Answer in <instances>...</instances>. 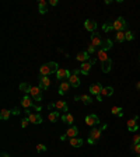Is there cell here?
Returning <instances> with one entry per match:
<instances>
[{"label": "cell", "mask_w": 140, "mask_h": 157, "mask_svg": "<svg viewBox=\"0 0 140 157\" xmlns=\"http://www.w3.org/2000/svg\"><path fill=\"white\" fill-rule=\"evenodd\" d=\"M48 119H49L51 122H56V121L59 119V112H49Z\"/></svg>", "instance_id": "cell-31"}, {"label": "cell", "mask_w": 140, "mask_h": 157, "mask_svg": "<svg viewBox=\"0 0 140 157\" xmlns=\"http://www.w3.org/2000/svg\"><path fill=\"white\" fill-rule=\"evenodd\" d=\"M97 56H98V59H99L101 62H104V60L109 59V58H108V55H107V52H105V51H102V49H99V51L97 52Z\"/></svg>", "instance_id": "cell-25"}, {"label": "cell", "mask_w": 140, "mask_h": 157, "mask_svg": "<svg viewBox=\"0 0 140 157\" xmlns=\"http://www.w3.org/2000/svg\"><path fill=\"white\" fill-rule=\"evenodd\" d=\"M95 63V59H91V60H88V62H84L81 63V66H80V70H81V73L87 76V74L90 73V69H91V66Z\"/></svg>", "instance_id": "cell-3"}, {"label": "cell", "mask_w": 140, "mask_h": 157, "mask_svg": "<svg viewBox=\"0 0 140 157\" xmlns=\"http://www.w3.org/2000/svg\"><path fill=\"white\" fill-rule=\"evenodd\" d=\"M10 114H11V111H9V109H1V112H0V119L7 121L9 116H10Z\"/></svg>", "instance_id": "cell-27"}, {"label": "cell", "mask_w": 140, "mask_h": 157, "mask_svg": "<svg viewBox=\"0 0 140 157\" xmlns=\"http://www.w3.org/2000/svg\"><path fill=\"white\" fill-rule=\"evenodd\" d=\"M111 112H112L114 115H118L119 118L123 115V112H122V108H120V107H112V108H111Z\"/></svg>", "instance_id": "cell-28"}, {"label": "cell", "mask_w": 140, "mask_h": 157, "mask_svg": "<svg viewBox=\"0 0 140 157\" xmlns=\"http://www.w3.org/2000/svg\"><path fill=\"white\" fill-rule=\"evenodd\" d=\"M31 97L35 101H42V90L39 87H32L31 88Z\"/></svg>", "instance_id": "cell-7"}, {"label": "cell", "mask_w": 140, "mask_h": 157, "mask_svg": "<svg viewBox=\"0 0 140 157\" xmlns=\"http://www.w3.org/2000/svg\"><path fill=\"white\" fill-rule=\"evenodd\" d=\"M137 119H139V116L136 115L133 119H129L128 121V130L132 132V133H135V132H137V129H139V126H137Z\"/></svg>", "instance_id": "cell-5"}, {"label": "cell", "mask_w": 140, "mask_h": 157, "mask_svg": "<svg viewBox=\"0 0 140 157\" xmlns=\"http://www.w3.org/2000/svg\"><path fill=\"white\" fill-rule=\"evenodd\" d=\"M95 97H97L98 101H102V95H101V94H99V95H95Z\"/></svg>", "instance_id": "cell-42"}, {"label": "cell", "mask_w": 140, "mask_h": 157, "mask_svg": "<svg viewBox=\"0 0 140 157\" xmlns=\"http://www.w3.org/2000/svg\"><path fill=\"white\" fill-rule=\"evenodd\" d=\"M66 139H67V136H66V135H63V136H60V140H66Z\"/></svg>", "instance_id": "cell-43"}, {"label": "cell", "mask_w": 140, "mask_h": 157, "mask_svg": "<svg viewBox=\"0 0 140 157\" xmlns=\"http://www.w3.org/2000/svg\"><path fill=\"white\" fill-rule=\"evenodd\" d=\"M86 124L88 126H97L98 124H99V119H98V116L95 115V114H90V115L86 116Z\"/></svg>", "instance_id": "cell-4"}, {"label": "cell", "mask_w": 140, "mask_h": 157, "mask_svg": "<svg viewBox=\"0 0 140 157\" xmlns=\"http://www.w3.org/2000/svg\"><path fill=\"white\" fill-rule=\"evenodd\" d=\"M91 45L95 46V48H98L99 45H102V39H101V37L98 34H93L91 35Z\"/></svg>", "instance_id": "cell-15"}, {"label": "cell", "mask_w": 140, "mask_h": 157, "mask_svg": "<svg viewBox=\"0 0 140 157\" xmlns=\"http://www.w3.org/2000/svg\"><path fill=\"white\" fill-rule=\"evenodd\" d=\"M133 145H137V143H140V135H133Z\"/></svg>", "instance_id": "cell-36"}, {"label": "cell", "mask_w": 140, "mask_h": 157, "mask_svg": "<svg viewBox=\"0 0 140 157\" xmlns=\"http://www.w3.org/2000/svg\"><path fill=\"white\" fill-rule=\"evenodd\" d=\"M39 73H41V76H49V74L53 73V72H52V67H51V65H49V63H46V65H42V66H41V69H39Z\"/></svg>", "instance_id": "cell-13"}, {"label": "cell", "mask_w": 140, "mask_h": 157, "mask_svg": "<svg viewBox=\"0 0 140 157\" xmlns=\"http://www.w3.org/2000/svg\"><path fill=\"white\" fill-rule=\"evenodd\" d=\"M112 46H114V43H112V41H111V39H105V41H104V45H102V48H101V49L107 52L108 49H111Z\"/></svg>", "instance_id": "cell-26"}, {"label": "cell", "mask_w": 140, "mask_h": 157, "mask_svg": "<svg viewBox=\"0 0 140 157\" xmlns=\"http://www.w3.org/2000/svg\"><path fill=\"white\" fill-rule=\"evenodd\" d=\"M102 88H104V87L101 86V83H94L90 86V93L94 95H99L101 91H102Z\"/></svg>", "instance_id": "cell-9"}, {"label": "cell", "mask_w": 140, "mask_h": 157, "mask_svg": "<svg viewBox=\"0 0 140 157\" xmlns=\"http://www.w3.org/2000/svg\"><path fill=\"white\" fill-rule=\"evenodd\" d=\"M11 114H14V115H18V114H20V111H18L17 108H14V109L11 111Z\"/></svg>", "instance_id": "cell-41"}, {"label": "cell", "mask_w": 140, "mask_h": 157, "mask_svg": "<svg viewBox=\"0 0 140 157\" xmlns=\"http://www.w3.org/2000/svg\"><path fill=\"white\" fill-rule=\"evenodd\" d=\"M28 124H30V119H28V118H24L21 121V128H27Z\"/></svg>", "instance_id": "cell-39"}, {"label": "cell", "mask_w": 140, "mask_h": 157, "mask_svg": "<svg viewBox=\"0 0 140 157\" xmlns=\"http://www.w3.org/2000/svg\"><path fill=\"white\" fill-rule=\"evenodd\" d=\"M126 27H128V24H126V21H125V18H123V17H118L116 20L112 22V28H114L116 32L123 31Z\"/></svg>", "instance_id": "cell-2"}, {"label": "cell", "mask_w": 140, "mask_h": 157, "mask_svg": "<svg viewBox=\"0 0 140 157\" xmlns=\"http://www.w3.org/2000/svg\"><path fill=\"white\" fill-rule=\"evenodd\" d=\"M49 86H51L49 77H48V76H41V77H39V88H41V90H48Z\"/></svg>", "instance_id": "cell-8"}, {"label": "cell", "mask_w": 140, "mask_h": 157, "mask_svg": "<svg viewBox=\"0 0 140 157\" xmlns=\"http://www.w3.org/2000/svg\"><path fill=\"white\" fill-rule=\"evenodd\" d=\"M112 94H114V88H112V87H104L102 91H101V95H102V97H111Z\"/></svg>", "instance_id": "cell-24"}, {"label": "cell", "mask_w": 140, "mask_h": 157, "mask_svg": "<svg viewBox=\"0 0 140 157\" xmlns=\"http://www.w3.org/2000/svg\"><path fill=\"white\" fill-rule=\"evenodd\" d=\"M77 135H78V129H77L76 126H70V128L67 129V132H66V136L70 137V139H72V137H76Z\"/></svg>", "instance_id": "cell-19"}, {"label": "cell", "mask_w": 140, "mask_h": 157, "mask_svg": "<svg viewBox=\"0 0 140 157\" xmlns=\"http://www.w3.org/2000/svg\"><path fill=\"white\" fill-rule=\"evenodd\" d=\"M115 38H116V41H118V42H123V41H125V32H123V31L116 32Z\"/></svg>", "instance_id": "cell-32"}, {"label": "cell", "mask_w": 140, "mask_h": 157, "mask_svg": "<svg viewBox=\"0 0 140 157\" xmlns=\"http://www.w3.org/2000/svg\"><path fill=\"white\" fill-rule=\"evenodd\" d=\"M102 30H104V31H105V32L111 31V30H114V28H112V24H109V25H108V24H104V27H102Z\"/></svg>", "instance_id": "cell-38"}, {"label": "cell", "mask_w": 140, "mask_h": 157, "mask_svg": "<svg viewBox=\"0 0 140 157\" xmlns=\"http://www.w3.org/2000/svg\"><path fill=\"white\" fill-rule=\"evenodd\" d=\"M57 3H59L57 0H51V1H49V4H51V6H57Z\"/></svg>", "instance_id": "cell-40"}, {"label": "cell", "mask_w": 140, "mask_h": 157, "mask_svg": "<svg viewBox=\"0 0 140 157\" xmlns=\"http://www.w3.org/2000/svg\"><path fill=\"white\" fill-rule=\"evenodd\" d=\"M76 59H77L78 62H81V63L88 62V60H90V53L87 52V51H84V52H80L77 56H76Z\"/></svg>", "instance_id": "cell-14"}, {"label": "cell", "mask_w": 140, "mask_h": 157, "mask_svg": "<svg viewBox=\"0 0 140 157\" xmlns=\"http://www.w3.org/2000/svg\"><path fill=\"white\" fill-rule=\"evenodd\" d=\"M72 74H70V72L69 70H66V69H62V67H59V70L56 72V77H57V80H69V77H70Z\"/></svg>", "instance_id": "cell-6"}, {"label": "cell", "mask_w": 140, "mask_h": 157, "mask_svg": "<svg viewBox=\"0 0 140 157\" xmlns=\"http://www.w3.org/2000/svg\"><path fill=\"white\" fill-rule=\"evenodd\" d=\"M132 152H133V153H136L137 156H140V143L133 145V146H132Z\"/></svg>", "instance_id": "cell-34"}, {"label": "cell", "mask_w": 140, "mask_h": 157, "mask_svg": "<svg viewBox=\"0 0 140 157\" xmlns=\"http://www.w3.org/2000/svg\"><path fill=\"white\" fill-rule=\"evenodd\" d=\"M28 119H30V122L31 124H35V125H39V124H42V116L39 115V114H28Z\"/></svg>", "instance_id": "cell-10"}, {"label": "cell", "mask_w": 140, "mask_h": 157, "mask_svg": "<svg viewBox=\"0 0 140 157\" xmlns=\"http://www.w3.org/2000/svg\"><path fill=\"white\" fill-rule=\"evenodd\" d=\"M70 87H72V86H70L69 82H62V83H60V88H59V94L63 95L66 91H69V88H70Z\"/></svg>", "instance_id": "cell-20"}, {"label": "cell", "mask_w": 140, "mask_h": 157, "mask_svg": "<svg viewBox=\"0 0 140 157\" xmlns=\"http://www.w3.org/2000/svg\"><path fill=\"white\" fill-rule=\"evenodd\" d=\"M125 39H126V41H133V39H135V34L132 31H126L125 32Z\"/></svg>", "instance_id": "cell-33"}, {"label": "cell", "mask_w": 140, "mask_h": 157, "mask_svg": "<svg viewBox=\"0 0 140 157\" xmlns=\"http://www.w3.org/2000/svg\"><path fill=\"white\" fill-rule=\"evenodd\" d=\"M105 128H107L105 124L101 125L99 128H98V126H94V128L91 129V132H90V136H88V139H87V142H88L90 145H94L98 139L101 137V133H102V130H104Z\"/></svg>", "instance_id": "cell-1"}, {"label": "cell", "mask_w": 140, "mask_h": 157, "mask_svg": "<svg viewBox=\"0 0 140 157\" xmlns=\"http://www.w3.org/2000/svg\"><path fill=\"white\" fill-rule=\"evenodd\" d=\"M21 105L24 107V108H30V107L32 108V107H34V103L31 101V98H30L28 95H25V97H24V98L21 100Z\"/></svg>", "instance_id": "cell-21"}, {"label": "cell", "mask_w": 140, "mask_h": 157, "mask_svg": "<svg viewBox=\"0 0 140 157\" xmlns=\"http://www.w3.org/2000/svg\"><path fill=\"white\" fill-rule=\"evenodd\" d=\"M31 88H32V87H31V86H28L27 83H21V84H20V90L24 91V93H31Z\"/></svg>", "instance_id": "cell-30"}, {"label": "cell", "mask_w": 140, "mask_h": 157, "mask_svg": "<svg viewBox=\"0 0 140 157\" xmlns=\"http://www.w3.org/2000/svg\"><path fill=\"white\" fill-rule=\"evenodd\" d=\"M45 150H46V146H43L42 143L37 146V152H38V153H41V152H45Z\"/></svg>", "instance_id": "cell-37"}, {"label": "cell", "mask_w": 140, "mask_h": 157, "mask_svg": "<svg viewBox=\"0 0 140 157\" xmlns=\"http://www.w3.org/2000/svg\"><path fill=\"white\" fill-rule=\"evenodd\" d=\"M136 87H137V88H140V82L137 83V86H136Z\"/></svg>", "instance_id": "cell-45"}, {"label": "cell", "mask_w": 140, "mask_h": 157, "mask_svg": "<svg viewBox=\"0 0 140 157\" xmlns=\"http://www.w3.org/2000/svg\"><path fill=\"white\" fill-rule=\"evenodd\" d=\"M67 82L70 83V86H72V87H78V86H80V79L77 77V74L72 73V76L69 77V80H67Z\"/></svg>", "instance_id": "cell-17"}, {"label": "cell", "mask_w": 140, "mask_h": 157, "mask_svg": "<svg viewBox=\"0 0 140 157\" xmlns=\"http://www.w3.org/2000/svg\"><path fill=\"white\" fill-rule=\"evenodd\" d=\"M77 100H81V101H83V103H84V104H91V103H93V100H91V97H90V95H86V94H83V95H80V97H76V101H77Z\"/></svg>", "instance_id": "cell-23"}, {"label": "cell", "mask_w": 140, "mask_h": 157, "mask_svg": "<svg viewBox=\"0 0 140 157\" xmlns=\"http://www.w3.org/2000/svg\"><path fill=\"white\" fill-rule=\"evenodd\" d=\"M84 28H86L87 31L94 32L95 31V28H97V22H95L94 20H86L84 21Z\"/></svg>", "instance_id": "cell-11"}, {"label": "cell", "mask_w": 140, "mask_h": 157, "mask_svg": "<svg viewBox=\"0 0 140 157\" xmlns=\"http://www.w3.org/2000/svg\"><path fill=\"white\" fill-rule=\"evenodd\" d=\"M62 121H63L65 124H67V125H73V124H74V118H73V115H72V114H69V112L63 114V116H62Z\"/></svg>", "instance_id": "cell-18"}, {"label": "cell", "mask_w": 140, "mask_h": 157, "mask_svg": "<svg viewBox=\"0 0 140 157\" xmlns=\"http://www.w3.org/2000/svg\"><path fill=\"white\" fill-rule=\"evenodd\" d=\"M1 157H10V156H9L7 153H1Z\"/></svg>", "instance_id": "cell-44"}, {"label": "cell", "mask_w": 140, "mask_h": 157, "mask_svg": "<svg viewBox=\"0 0 140 157\" xmlns=\"http://www.w3.org/2000/svg\"><path fill=\"white\" fill-rule=\"evenodd\" d=\"M53 108H56L59 112H67V104H66L65 101H56L53 104Z\"/></svg>", "instance_id": "cell-12"}, {"label": "cell", "mask_w": 140, "mask_h": 157, "mask_svg": "<svg viewBox=\"0 0 140 157\" xmlns=\"http://www.w3.org/2000/svg\"><path fill=\"white\" fill-rule=\"evenodd\" d=\"M70 146L81 147L83 146V139H80V137H72V139H70Z\"/></svg>", "instance_id": "cell-22"}, {"label": "cell", "mask_w": 140, "mask_h": 157, "mask_svg": "<svg viewBox=\"0 0 140 157\" xmlns=\"http://www.w3.org/2000/svg\"><path fill=\"white\" fill-rule=\"evenodd\" d=\"M95 51H97V48H95V46H93V45H90V46H88V49H87V52L90 53V55H94Z\"/></svg>", "instance_id": "cell-35"}, {"label": "cell", "mask_w": 140, "mask_h": 157, "mask_svg": "<svg viewBox=\"0 0 140 157\" xmlns=\"http://www.w3.org/2000/svg\"><path fill=\"white\" fill-rule=\"evenodd\" d=\"M111 66H112V60L111 59H107V60L101 62V67H102V72L104 73H109L111 72Z\"/></svg>", "instance_id": "cell-16"}, {"label": "cell", "mask_w": 140, "mask_h": 157, "mask_svg": "<svg viewBox=\"0 0 140 157\" xmlns=\"http://www.w3.org/2000/svg\"><path fill=\"white\" fill-rule=\"evenodd\" d=\"M38 7H39V13H41V14H45V13H46V1H45V0H41V1H39V4H38Z\"/></svg>", "instance_id": "cell-29"}]
</instances>
